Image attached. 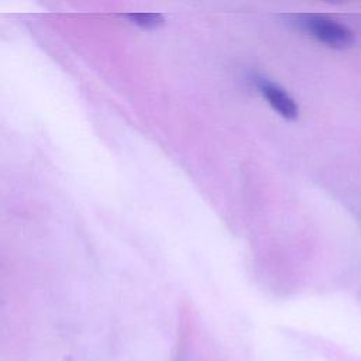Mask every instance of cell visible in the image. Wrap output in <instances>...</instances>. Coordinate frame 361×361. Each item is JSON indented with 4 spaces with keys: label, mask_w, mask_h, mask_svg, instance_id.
Returning <instances> with one entry per match:
<instances>
[{
    "label": "cell",
    "mask_w": 361,
    "mask_h": 361,
    "mask_svg": "<svg viewBox=\"0 0 361 361\" xmlns=\"http://www.w3.org/2000/svg\"><path fill=\"white\" fill-rule=\"evenodd\" d=\"M306 30L322 44L336 48V49H344L354 44V34L353 31L327 17L320 16H310L305 20Z\"/></svg>",
    "instance_id": "obj_1"
},
{
    "label": "cell",
    "mask_w": 361,
    "mask_h": 361,
    "mask_svg": "<svg viewBox=\"0 0 361 361\" xmlns=\"http://www.w3.org/2000/svg\"><path fill=\"white\" fill-rule=\"evenodd\" d=\"M258 89L262 93V96L267 99L269 106L279 116H282L286 120H295L298 117L299 109L296 106V102L281 86L267 79H259Z\"/></svg>",
    "instance_id": "obj_2"
},
{
    "label": "cell",
    "mask_w": 361,
    "mask_h": 361,
    "mask_svg": "<svg viewBox=\"0 0 361 361\" xmlns=\"http://www.w3.org/2000/svg\"><path fill=\"white\" fill-rule=\"evenodd\" d=\"M126 18L137 27L144 30H154L164 24V17L159 13H149V11H135L126 14Z\"/></svg>",
    "instance_id": "obj_3"
}]
</instances>
